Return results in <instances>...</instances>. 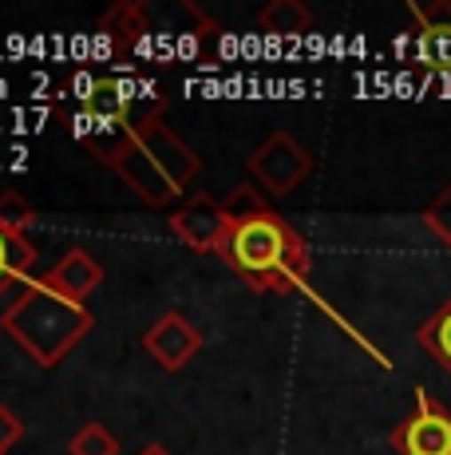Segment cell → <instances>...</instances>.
<instances>
[{
	"instance_id": "cell-11",
	"label": "cell",
	"mask_w": 451,
	"mask_h": 455,
	"mask_svg": "<svg viewBox=\"0 0 451 455\" xmlns=\"http://www.w3.org/2000/svg\"><path fill=\"white\" fill-rule=\"evenodd\" d=\"M83 111L91 119H103V124H123V119H135L131 116V95L123 92L119 80H91L88 92H83Z\"/></svg>"
},
{
	"instance_id": "cell-8",
	"label": "cell",
	"mask_w": 451,
	"mask_h": 455,
	"mask_svg": "<svg viewBox=\"0 0 451 455\" xmlns=\"http://www.w3.org/2000/svg\"><path fill=\"white\" fill-rule=\"evenodd\" d=\"M415 60L436 72H451V4H412Z\"/></svg>"
},
{
	"instance_id": "cell-18",
	"label": "cell",
	"mask_w": 451,
	"mask_h": 455,
	"mask_svg": "<svg viewBox=\"0 0 451 455\" xmlns=\"http://www.w3.org/2000/svg\"><path fill=\"white\" fill-rule=\"evenodd\" d=\"M20 440H24V419L8 404H0V455H8Z\"/></svg>"
},
{
	"instance_id": "cell-12",
	"label": "cell",
	"mask_w": 451,
	"mask_h": 455,
	"mask_svg": "<svg viewBox=\"0 0 451 455\" xmlns=\"http://www.w3.org/2000/svg\"><path fill=\"white\" fill-rule=\"evenodd\" d=\"M257 24L270 36H305L313 28V12L305 4H297V0H273V4H265L257 12Z\"/></svg>"
},
{
	"instance_id": "cell-14",
	"label": "cell",
	"mask_w": 451,
	"mask_h": 455,
	"mask_svg": "<svg viewBox=\"0 0 451 455\" xmlns=\"http://www.w3.org/2000/svg\"><path fill=\"white\" fill-rule=\"evenodd\" d=\"M415 340H420V348L439 364V369L451 372V297L415 329Z\"/></svg>"
},
{
	"instance_id": "cell-13",
	"label": "cell",
	"mask_w": 451,
	"mask_h": 455,
	"mask_svg": "<svg viewBox=\"0 0 451 455\" xmlns=\"http://www.w3.org/2000/svg\"><path fill=\"white\" fill-rule=\"evenodd\" d=\"M32 261H36V246H32L24 234H12L0 226V297L8 293V285H12L16 277L28 274Z\"/></svg>"
},
{
	"instance_id": "cell-2",
	"label": "cell",
	"mask_w": 451,
	"mask_h": 455,
	"mask_svg": "<svg viewBox=\"0 0 451 455\" xmlns=\"http://www.w3.org/2000/svg\"><path fill=\"white\" fill-rule=\"evenodd\" d=\"M198 166L202 163H198L194 147H186L167 127L162 111H146V116H138L131 143H127V151L119 155V163L111 171L123 179L127 190H135L138 203L170 206L194 182Z\"/></svg>"
},
{
	"instance_id": "cell-17",
	"label": "cell",
	"mask_w": 451,
	"mask_h": 455,
	"mask_svg": "<svg viewBox=\"0 0 451 455\" xmlns=\"http://www.w3.org/2000/svg\"><path fill=\"white\" fill-rule=\"evenodd\" d=\"M423 226L451 250V182L428 203V210H423Z\"/></svg>"
},
{
	"instance_id": "cell-15",
	"label": "cell",
	"mask_w": 451,
	"mask_h": 455,
	"mask_svg": "<svg viewBox=\"0 0 451 455\" xmlns=\"http://www.w3.org/2000/svg\"><path fill=\"white\" fill-rule=\"evenodd\" d=\"M67 451H72V455H115L119 451V440L103 424H83L80 432L72 435Z\"/></svg>"
},
{
	"instance_id": "cell-9",
	"label": "cell",
	"mask_w": 451,
	"mask_h": 455,
	"mask_svg": "<svg viewBox=\"0 0 451 455\" xmlns=\"http://www.w3.org/2000/svg\"><path fill=\"white\" fill-rule=\"evenodd\" d=\"M146 36V4H115L95 28V52L111 60H127Z\"/></svg>"
},
{
	"instance_id": "cell-3",
	"label": "cell",
	"mask_w": 451,
	"mask_h": 455,
	"mask_svg": "<svg viewBox=\"0 0 451 455\" xmlns=\"http://www.w3.org/2000/svg\"><path fill=\"white\" fill-rule=\"evenodd\" d=\"M95 317L88 305H75L56 290H48L44 282H28L20 293L8 301V309L0 313V329L40 364V369H56L75 345L91 332Z\"/></svg>"
},
{
	"instance_id": "cell-10",
	"label": "cell",
	"mask_w": 451,
	"mask_h": 455,
	"mask_svg": "<svg viewBox=\"0 0 451 455\" xmlns=\"http://www.w3.org/2000/svg\"><path fill=\"white\" fill-rule=\"evenodd\" d=\"M40 282H44L48 290H56L59 297H67V301L88 305V297L103 285V266L88 250H72V253H64Z\"/></svg>"
},
{
	"instance_id": "cell-19",
	"label": "cell",
	"mask_w": 451,
	"mask_h": 455,
	"mask_svg": "<svg viewBox=\"0 0 451 455\" xmlns=\"http://www.w3.org/2000/svg\"><path fill=\"white\" fill-rule=\"evenodd\" d=\"M138 455H170L167 448H162V443H146V448L143 451H138Z\"/></svg>"
},
{
	"instance_id": "cell-5",
	"label": "cell",
	"mask_w": 451,
	"mask_h": 455,
	"mask_svg": "<svg viewBox=\"0 0 451 455\" xmlns=\"http://www.w3.org/2000/svg\"><path fill=\"white\" fill-rule=\"evenodd\" d=\"M392 448L400 455H451V412L436 396L415 388V408L396 424Z\"/></svg>"
},
{
	"instance_id": "cell-1",
	"label": "cell",
	"mask_w": 451,
	"mask_h": 455,
	"mask_svg": "<svg viewBox=\"0 0 451 455\" xmlns=\"http://www.w3.org/2000/svg\"><path fill=\"white\" fill-rule=\"evenodd\" d=\"M222 206H226V214H230V230H226L218 258L249 285V290H257V293H309L313 297V290H309L313 253H309L305 238H301L277 210H270V203H265L257 190H246V187L233 190L230 198H222ZM317 305L336 321V325H344V317L336 309H328L325 301H317ZM349 332L364 345V353L380 356L376 345H368L357 329H349ZM380 361H384V356H380Z\"/></svg>"
},
{
	"instance_id": "cell-4",
	"label": "cell",
	"mask_w": 451,
	"mask_h": 455,
	"mask_svg": "<svg viewBox=\"0 0 451 455\" xmlns=\"http://www.w3.org/2000/svg\"><path fill=\"white\" fill-rule=\"evenodd\" d=\"M249 179L273 198H285L313 174V155L289 135V131H273L246 163Z\"/></svg>"
},
{
	"instance_id": "cell-7",
	"label": "cell",
	"mask_w": 451,
	"mask_h": 455,
	"mask_svg": "<svg viewBox=\"0 0 451 455\" xmlns=\"http://www.w3.org/2000/svg\"><path fill=\"white\" fill-rule=\"evenodd\" d=\"M143 348L167 372H178L198 356V348H202V332L190 325L182 313H162V317L143 332Z\"/></svg>"
},
{
	"instance_id": "cell-6",
	"label": "cell",
	"mask_w": 451,
	"mask_h": 455,
	"mask_svg": "<svg viewBox=\"0 0 451 455\" xmlns=\"http://www.w3.org/2000/svg\"><path fill=\"white\" fill-rule=\"evenodd\" d=\"M170 234L194 253H218L230 230V214L222 203H214L210 195H194L182 206L170 210Z\"/></svg>"
},
{
	"instance_id": "cell-16",
	"label": "cell",
	"mask_w": 451,
	"mask_h": 455,
	"mask_svg": "<svg viewBox=\"0 0 451 455\" xmlns=\"http://www.w3.org/2000/svg\"><path fill=\"white\" fill-rule=\"evenodd\" d=\"M32 222H36V210H32V203H24L20 195H0V226L12 234H28Z\"/></svg>"
}]
</instances>
